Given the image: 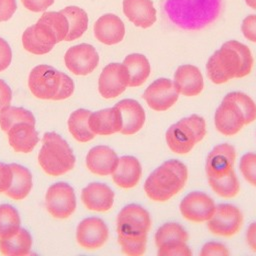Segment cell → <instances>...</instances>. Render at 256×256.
I'll return each instance as SVG.
<instances>
[{
  "mask_svg": "<svg viewBox=\"0 0 256 256\" xmlns=\"http://www.w3.org/2000/svg\"><path fill=\"white\" fill-rule=\"evenodd\" d=\"M208 183L211 189L223 198H232L236 196L240 189L239 180L234 170L221 178H208Z\"/></svg>",
  "mask_w": 256,
  "mask_h": 256,
  "instance_id": "32",
  "label": "cell"
},
{
  "mask_svg": "<svg viewBox=\"0 0 256 256\" xmlns=\"http://www.w3.org/2000/svg\"><path fill=\"white\" fill-rule=\"evenodd\" d=\"M246 241L249 247L256 252V222L251 223L246 231Z\"/></svg>",
  "mask_w": 256,
  "mask_h": 256,
  "instance_id": "47",
  "label": "cell"
},
{
  "mask_svg": "<svg viewBox=\"0 0 256 256\" xmlns=\"http://www.w3.org/2000/svg\"><path fill=\"white\" fill-rule=\"evenodd\" d=\"M241 31L247 40L256 43V14L248 15L243 20Z\"/></svg>",
  "mask_w": 256,
  "mask_h": 256,
  "instance_id": "41",
  "label": "cell"
},
{
  "mask_svg": "<svg viewBox=\"0 0 256 256\" xmlns=\"http://www.w3.org/2000/svg\"><path fill=\"white\" fill-rule=\"evenodd\" d=\"M66 67L75 75H87L91 73L99 63V55L96 49L87 43H81L70 47L64 56Z\"/></svg>",
  "mask_w": 256,
  "mask_h": 256,
  "instance_id": "15",
  "label": "cell"
},
{
  "mask_svg": "<svg viewBox=\"0 0 256 256\" xmlns=\"http://www.w3.org/2000/svg\"><path fill=\"white\" fill-rule=\"evenodd\" d=\"M32 237L30 233L20 228L13 236L0 238V252L7 256H23L30 253Z\"/></svg>",
  "mask_w": 256,
  "mask_h": 256,
  "instance_id": "29",
  "label": "cell"
},
{
  "mask_svg": "<svg viewBox=\"0 0 256 256\" xmlns=\"http://www.w3.org/2000/svg\"><path fill=\"white\" fill-rule=\"evenodd\" d=\"M214 123L218 132L225 136H233L247 125V120L238 103L225 95L215 111Z\"/></svg>",
  "mask_w": 256,
  "mask_h": 256,
  "instance_id": "8",
  "label": "cell"
},
{
  "mask_svg": "<svg viewBox=\"0 0 256 256\" xmlns=\"http://www.w3.org/2000/svg\"><path fill=\"white\" fill-rule=\"evenodd\" d=\"M109 237L106 223L98 217H89L82 220L76 230L77 242L86 249L100 248Z\"/></svg>",
  "mask_w": 256,
  "mask_h": 256,
  "instance_id": "17",
  "label": "cell"
},
{
  "mask_svg": "<svg viewBox=\"0 0 256 256\" xmlns=\"http://www.w3.org/2000/svg\"><path fill=\"white\" fill-rule=\"evenodd\" d=\"M81 199L89 210L104 212L113 206L114 192L104 183L93 182L83 188Z\"/></svg>",
  "mask_w": 256,
  "mask_h": 256,
  "instance_id": "23",
  "label": "cell"
},
{
  "mask_svg": "<svg viewBox=\"0 0 256 256\" xmlns=\"http://www.w3.org/2000/svg\"><path fill=\"white\" fill-rule=\"evenodd\" d=\"M206 135L205 119L192 114L172 124L166 131L165 138L170 150L176 154H186Z\"/></svg>",
  "mask_w": 256,
  "mask_h": 256,
  "instance_id": "7",
  "label": "cell"
},
{
  "mask_svg": "<svg viewBox=\"0 0 256 256\" xmlns=\"http://www.w3.org/2000/svg\"><path fill=\"white\" fill-rule=\"evenodd\" d=\"M94 35L105 45H114L121 42L125 36V25L115 14L107 13L100 16L94 24Z\"/></svg>",
  "mask_w": 256,
  "mask_h": 256,
  "instance_id": "20",
  "label": "cell"
},
{
  "mask_svg": "<svg viewBox=\"0 0 256 256\" xmlns=\"http://www.w3.org/2000/svg\"><path fill=\"white\" fill-rule=\"evenodd\" d=\"M155 244L157 247L162 245L163 243L169 241H184L187 242L189 239V235L187 231L178 223L168 222L161 225L155 233Z\"/></svg>",
  "mask_w": 256,
  "mask_h": 256,
  "instance_id": "34",
  "label": "cell"
},
{
  "mask_svg": "<svg viewBox=\"0 0 256 256\" xmlns=\"http://www.w3.org/2000/svg\"><path fill=\"white\" fill-rule=\"evenodd\" d=\"M91 111L77 109L71 113L68 119V128L72 136L79 142H88L95 137L89 127V116Z\"/></svg>",
  "mask_w": 256,
  "mask_h": 256,
  "instance_id": "31",
  "label": "cell"
},
{
  "mask_svg": "<svg viewBox=\"0 0 256 256\" xmlns=\"http://www.w3.org/2000/svg\"><path fill=\"white\" fill-rule=\"evenodd\" d=\"M129 87V72L123 63L106 65L98 80V90L101 96L111 99L122 94Z\"/></svg>",
  "mask_w": 256,
  "mask_h": 256,
  "instance_id": "11",
  "label": "cell"
},
{
  "mask_svg": "<svg viewBox=\"0 0 256 256\" xmlns=\"http://www.w3.org/2000/svg\"><path fill=\"white\" fill-rule=\"evenodd\" d=\"M28 85L32 94L40 99L62 100L74 91V82L67 74L45 64L31 70Z\"/></svg>",
  "mask_w": 256,
  "mask_h": 256,
  "instance_id": "5",
  "label": "cell"
},
{
  "mask_svg": "<svg viewBox=\"0 0 256 256\" xmlns=\"http://www.w3.org/2000/svg\"><path fill=\"white\" fill-rule=\"evenodd\" d=\"M245 2L249 7L256 9V0H245Z\"/></svg>",
  "mask_w": 256,
  "mask_h": 256,
  "instance_id": "48",
  "label": "cell"
},
{
  "mask_svg": "<svg viewBox=\"0 0 256 256\" xmlns=\"http://www.w3.org/2000/svg\"><path fill=\"white\" fill-rule=\"evenodd\" d=\"M123 64L129 72V87L141 86L150 75V63L140 53H132L125 57Z\"/></svg>",
  "mask_w": 256,
  "mask_h": 256,
  "instance_id": "28",
  "label": "cell"
},
{
  "mask_svg": "<svg viewBox=\"0 0 256 256\" xmlns=\"http://www.w3.org/2000/svg\"><path fill=\"white\" fill-rule=\"evenodd\" d=\"M13 179V172L10 164L0 162V193L6 192L10 187Z\"/></svg>",
  "mask_w": 256,
  "mask_h": 256,
  "instance_id": "42",
  "label": "cell"
},
{
  "mask_svg": "<svg viewBox=\"0 0 256 256\" xmlns=\"http://www.w3.org/2000/svg\"><path fill=\"white\" fill-rule=\"evenodd\" d=\"M60 12L64 14L69 24V31L65 41H73L80 38L88 27L87 13L77 6H67L60 10Z\"/></svg>",
  "mask_w": 256,
  "mask_h": 256,
  "instance_id": "30",
  "label": "cell"
},
{
  "mask_svg": "<svg viewBox=\"0 0 256 256\" xmlns=\"http://www.w3.org/2000/svg\"><path fill=\"white\" fill-rule=\"evenodd\" d=\"M42 143L38 162L47 174L60 176L74 167L76 159L72 149L59 134L55 132L45 133Z\"/></svg>",
  "mask_w": 256,
  "mask_h": 256,
  "instance_id": "6",
  "label": "cell"
},
{
  "mask_svg": "<svg viewBox=\"0 0 256 256\" xmlns=\"http://www.w3.org/2000/svg\"><path fill=\"white\" fill-rule=\"evenodd\" d=\"M12 60V51L9 44L0 37V72L8 68Z\"/></svg>",
  "mask_w": 256,
  "mask_h": 256,
  "instance_id": "43",
  "label": "cell"
},
{
  "mask_svg": "<svg viewBox=\"0 0 256 256\" xmlns=\"http://www.w3.org/2000/svg\"><path fill=\"white\" fill-rule=\"evenodd\" d=\"M119 157L116 152L105 145L91 148L86 156L87 168L94 174L100 176L111 175L117 167Z\"/></svg>",
  "mask_w": 256,
  "mask_h": 256,
  "instance_id": "22",
  "label": "cell"
},
{
  "mask_svg": "<svg viewBox=\"0 0 256 256\" xmlns=\"http://www.w3.org/2000/svg\"><path fill=\"white\" fill-rule=\"evenodd\" d=\"M45 204L48 212L53 217L60 219L69 217L76 208L74 189L64 182L51 185L46 192Z\"/></svg>",
  "mask_w": 256,
  "mask_h": 256,
  "instance_id": "10",
  "label": "cell"
},
{
  "mask_svg": "<svg viewBox=\"0 0 256 256\" xmlns=\"http://www.w3.org/2000/svg\"><path fill=\"white\" fill-rule=\"evenodd\" d=\"M150 227V214L145 208L138 204L123 207L118 213L116 228L122 252L129 256L144 254Z\"/></svg>",
  "mask_w": 256,
  "mask_h": 256,
  "instance_id": "2",
  "label": "cell"
},
{
  "mask_svg": "<svg viewBox=\"0 0 256 256\" xmlns=\"http://www.w3.org/2000/svg\"><path fill=\"white\" fill-rule=\"evenodd\" d=\"M8 140L16 152L29 153L39 142L38 133L35 130V122L19 121L13 124L8 131Z\"/></svg>",
  "mask_w": 256,
  "mask_h": 256,
  "instance_id": "19",
  "label": "cell"
},
{
  "mask_svg": "<svg viewBox=\"0 0 256 256\" xmlns=\"http://www.w3.org/2000/svg\"><path fill=\"white\" fill-rule=\"evenodd\" d=\"M19 121L35 122V118L32 112L22 107H14L9 105L0 111V126L3 131L7 132L13 124Z\"/></svg>",
  "mask_w": 256,
  "mask_h": 256,
  "instance_id": "35",
  "label": "cell"
},
{
  "mask_svg": "<svg viewBox=\"0 0 256 256\" xmlns=\"http://www.w3.org/2000/svg\"><path fill=\"white\" fill-rule=\"evenodd\" d=\"M123 13L141 28H148L157 20V11L151 0H123Z\"/></svg>",
  "mask_w": 256,
  "mask_h": 256,
  "instance_id": "24",
  "label": "cell"
},
{
  "mask_svg": "<svg viewBox=\"0 0 256 256\" xmlns=\"http://www.w3.org/2000/svg\"><path fill=\"white\" fill-rule=\"evenodd\" d=\"M112 179L119 187L129 189L136 186L142 175V167L134 156L119 157L117 167L113 171Z\"/></svg>",
  "mask_w": 256,
  "mask_h": 256,
  "instance_id": "26",
  "label": "cell"
},
{
  "mask_svg": "<svg viewBox=\"0 0 256 256\" xmlns=\"http://www.w3.org/2000/svg\"><path fill=\"white\" fill-rule=\"evenodd\" d=\"M158 248L159 256H191L192 251L184 241H169Z\"/></svg>",
  "mask_w": 256,
  "mask_h": 256,
  "instance_id": "39",
  "label": "cell"
},
{
  "mask_svg": "<svg viewBox=\"0 0 256 256\" xmlns=\"http://www.w3.org/2000/svg\"><path fill=\"white\" fill-rule=\"evenodd\" d=\"M55 0H21L24 7L32 12H43L54 3Z\"/></svg>",
  "mask_w": 256,
  "mask_h": 256,
  "instance_id": "45",
  "label": "cell"
},
{
  "mask_svg": "<svg viewBox=\"0 0 256 256\" xmlns=\"http://www.w3.org/2000/svg\"><path fill=\"white\" fill-rule=\"evenodd\" d=\"M13 179L10 187L5 192L7 196L15 200L24 199L32 189V174L28 168L11 163Z\"/></svg>",
  "mask_w": 256,
  "mask_h": 256,
  "instance_id": "27",
  "label": "cell"
},
{
  "mask_svg": "<svg viewBox=\"0 0 256 256\" xmlns=\"http://www.w3.org/2000/svg\"><path fill=\"white\" fill-rule=\"evenodd\" d=\"M40 19L50 27V29L55 34L58 43L62 40H65L69 31V24L64 14H62L60 11H48L44 12Z\"/></svg>",
  "mask_w": 256,
  "mask_h": 256,
  "instance_id": "36",
  "label": "cell"
},
{
  "mask_svg": "<svg viewBox=\"0 0 256 256\" xmlns=\"http://www.w3.org/2000/svg\"><path fill=\"white\" fill-rule=\"evenodd\" d=\"M89 127L95 135L107 136L120 132L122 128L121 112L115 105L96 112L89 116Z\"/></svg>",
  "mask_w": 256,
  "mask_h": 256,
  "instance_id": "21",
  "label": "cell"
},
{
  "mask_svg": "<svg viewBox=\"0 0 256 256\" xmlns=\"http://www.w3.org/2000/svg\"><path fill=\"white\" fill-rule=\"evenodd\" d=\"M201 256H228L229 250L227 247L220 242H207L205 243L200 251Z\"/></svg>",
  "mask_w": 256,
  "mask_h": 256,
  "instance_id": "40",
  "label": "cell"
},
{
  "mask_svg": "<svg viewBox=\"0 0 256 256\" xmlns=\"http://www.w3.org/2000/svg\"><path fill=\"white\" fill-rule=\"evenodd\" d=\"M239 169L245 180L256 187V153L244 154L239 162Z\"/></svg>",
  "mask_w": 256,
  "mask_h": 256,
  "instance_id": "38",
  "label": "cell"
},
{
  "mask_svg": "<svg viewBox=\"0 0 256 256\" xmlns=\"http://www.w3.org/2000/svg\"><path fill=\"white\" fill-rule=\"evenodd\" d=\"M213 199L204 192L193 191L187 194L179 205L182 216L195 223L207 222L215 211Z\"/></svg>",
  "mask_w": 256,
  "mask_h": 256,
  "instance_id": "13",
  "label": "cell"
},
{
  "mask_svg": "<svg viewBox=\"0 0 256 256\" xmlns=\"http://www.w3.org/2000/svg\"><path fill=\"white\" fill-rule=\"evenodd\" d=\"M17 9L16 0H0V22L9 20Z\"/></svg>",
  "mask_w": 256,
  "mask_h": 256,
  "instance_id": "44",
  "label": "cell"
},
{
  "mask_svg": "<svg viewBox=\"0 0 256 256\" xmlns=\"http://www.w3.org/2000/svg\"><path fill=\"white\" fill-rule=\"evenodd\" d=\"M188 179V169L177 159L167 160L147 177L144 183L146 195L153 201L165 202L184 187Z\"/></svg>",
  "mask_w": 256,
  "mask_h": 256,
  "instance_id": "4",
  "label": "cell"
},
{
  "mask_svg": "<svg viewBox=\"0 0 256 256\" xmlns=\"http://www.w3.org/2000/svg\"><path fill=\"white\" fill-rule=\"evenodd\" d=\"M243 223V215L238 207L222 203L216 205L215 211L207 221L209 231L215 235L229 237L236 234Z\"/></svg>",
  "mask_w": 256,
  "mask_h": 256,
  "instance_id": "9",
  "label": "cell"
},
{
  "mask_svg": "<svg viewBox=\"0 0 256 256\" xmlns=\"http://www.w3.org/2000/svg\"><path fill=\"white\" fill-rule=\"evenodd\" d=\"M226 95H228L231 99L237 102L238 105L242 108L246 116L247 124L253 122L256 119V104L250 96L240 91H233Z\"/></svg>",
  "mask_w": 256,
  "mask_h": 256,
  "instance_id": "37",
  "label": "cell"
},
{
  "mask_svg": "<svg viewBox=\"0 0 256 256\" xmlns=\"http://www.w3.org/2000/svg\"><path fill=\"white\" fill-rule=\"evenodd\" d=\"M56 43L58 41L55 34L40 18L34 25L28 27L22 35L24 49L35 55L50 52Z\"/></svg>",
  "mask_w": 256,
  "mask_h": 256,
  "instance_id": "14",
  "label": "cell"
},
{
  "mask_svg": "<svg viewBox=\"0 0 256 256\" xmlns=\"http://www.w3.org/2000/svg\"><path fill=\"white\" fill-rule=\"evenodd\" d=\"M179 95L172 80L158 78L145 89L143 99L151 109L161 112L172 107L177 102Z\"/></svg>",
  "mask_w": 256,
  "mask_h": 256,
  "instance_id": "12",
  "label": "cell"
},
{
  "mask_svg": "<svg viewBox=\"0 0 256 256\" xmlns=\"http://www.w3.org/2000/svg\"><path fill=\"white\" fill-rule=\"evenodd\" d=\"M11 99H12V91L10 87L4 80L0 79V111L3 108L10 105Z\"/></svg>",
  "mask_w": 256,
  "mask_h": 256,
  "instance_id": "46",
  "label": "cell"
},
{
  "mask_svg": "<svg viewBox=\"0 0 256 256\" xmlns=\"http://www.w3.org/2000/svg\"><path fill=\"white\" fill-rule=\"evenodd\" d=\"M253 67V56L249 47L239 41L225 42L208 59L206 72L215 84H223L234 78L247 76Z\"/></svg>",
  "mask_w": 256,
  "mask_h": 256,
  "instance_id": "1",
  "label": "cell"
},
{
  "mask_svg": "<svg viewBox=\"0 0 256 256\" xmlns=\"http://www.w3.org/2000/svg\"><path fill=\"white\" fill-rule=\"evenodd\" d=\"M18 211L9 204L0 205V238L13 236L20 229Z\"/></svg>",
  "mask_w": 256,
  "mask_h": 256,
  "instance_id": "33",
  "label": "cell"
},
{
  "mask_svg": "<svg viewBox=\"0 0 256 256\" xmlns=\"http://www.w3.org/2000/svg\"><path fill=\"white\" fill-rule=\"evenodd\" d=\"M221 0H165L164 10L170 20L184 29H200L219 15Z\"/></svg>",
  "mask_w": 256,
  "mask_h": 256,
  "instance_id": "3",
  "label": "cell"
},
{
  "mask_svg": "<svg viewBox=\"0 0 256 256\" xmlns=\"http://www.w3.org/2000/svg\"><path fill=\"white\" fill-rule=\"evenodd\" d=\"M173 83L179 94L193 97L200 94L204 88V80L198 67L191 64L179 66L175 73Z\"/></svg>",
  "mask_w": 256,
  "mask_h": 256,
  "instance_id": "18",
  "label": "cell"
},
{
  "mask_svg": "<svg viewBox=\"0 0 256 256\" xmlns=\"http://www.w3.org/2000/svg\"><path fill=\"white\" fill-rule=\"evenodd\" d=\"M121 112L122 128L120 133L132 135L137 133L144 125L146 115L141 104L134 99H123L115 104Z\"/></svg>",
  "mask_w": 256,
  "mask_h": 256,
  "instance_id": "25",
  "label": "cell"
},
{
  "mask_svg": "<svg viewBox=\"0 0 256 256\" xmlns=\"http://www.w3.org/2000/svg\"><path fill=\"white\" fill-rule=\"evenodd\" d=\"M236 159L234 146L228 143L218 144L209 152L205 162L207 178H221L233 170Z\"/></svg>",
  "mask_w": 256,
  "mask_h": 256,
  "instance_id": "16",
  "label": "cell"
}]
</instances>
